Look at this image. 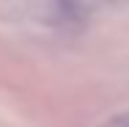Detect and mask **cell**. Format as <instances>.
Masks as SVG:
<instances>
[{"mask_svg": "<svg viewBox=\"0 0 129 127\" xmlns=\"http://www.w3.org/2000/svg\"><path fill=\"white\" fill-rule=\"evenodd\" d=\"M99 127H129V111H124V113H115V116H110L104 124Z\"/></svg>", "mask_w": 129, "mask_h": 127, "instance_id": "obj_1", "label": "cell"}]
</instances>
